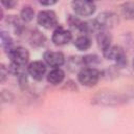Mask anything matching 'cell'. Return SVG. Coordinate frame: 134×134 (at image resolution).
Wrapping results in <instances>:
<instances>
[{
    "instance_id": "6da1fadb",
    "label": "cell",
    "mask_w": 134,
    "mask_h": 134,
    "mask_svg": "<svg viewBox=\"0 0 134 134\" xmlns=\"http://www.w3.org/2000/svg\"><path fill=\"white\" fill-rule=\"evenodd\" d=\"M100 75L102 73L98 69L94 67H84L77 72V81L85 87H94L98 83Z\"/></svg>"
},
{
    "instance_id": "7a4b0ae2",
    "label": "cell",
    "mask_w": 134,
    "mask_h": 134,
    "mask_svg": "<svg viewBox=\"0 0 134 134\" xmlns=\"http://www.w3.org/2000/svg\"><path fill=\"white\" fill-rule=\"evenodd\" d=\"M103 55L107 60L114 61L117 67L122 68V67L127 66V63H128L127 54L120 46H117V45L109 46L107 49L103 50Z\"/></svg>"
},
{
    "instance_id": "3957f363",
    "label": "cell",
    "mask_w": 134,
    "mask_h": 134,
    "mask_svg": "<svg viewBox=\"0 0 134 134\" xmlns=\"http://www.w3.org/2000/svg\"><path fill=\"white\" fill-rule=\"evenodd\" d=\"M6 55L10 60V63L17 66L25 67L29 60V52L25 47L22 46H13L5 51Z\"/></svg>"
},
{
    "instance_id": "277c9868",
    "label": "cell",
    "mask_w": 134,
    "mask_h": 134,
    "mask_svg": "<svg viewBox=\"0 0 134 134\" xmlns=\"http://www.w3.org/2000/svg\"><path fill=\"white\" fill-rule=\"evenodd\" d=\"M71 7L74 14L80 17H89L95 12V4L91 0H72Z\"/></svg>"
},
{
    "instance_id": "5b68a950",
    "label": "cell",
    "mask_w": 134,
    "mask_h": 134,
    "mask_svg": "<svg viewBox=\"0 0 134 134\" xmlns=\"http://www.w3.org/2000/svg\"><path fill=\"white\" fill-rule=\"evenodd\" d=\"M94 21L98 30H107L112 28L118 22V18L117 15L112 12H104L100 13L96 17V19H94Z\"/></svg>"
},
{
    "instance_id": "8992f818",
    "label": "cell",
    "mask_w": 134,
    "mask_h": 134,
    "mask_svg": "<svg viewBox=\"0 0 134 134\" xmlns=\"http://www.w3.org/2000/svg\"><path fill=\"white\" fill-rule=\"evenodd\" d=\"M37 22L40 26L46 29L58 27V18L53 10L45 9L41 10L37 16Z\"/></svg>"
},
{
    "instance_id": "52a82bcc",
    "label": "cell",
    "mask_w": 134,
    "mask_h": 134,
    "mask_svg": "<svg viewBox=\"0 0 134 134\" xmlns=\"http://www.w3.org/2000/svg\"><path fill=\"white\" fill-rule=\"evenodd\" d=\"M93 103L98 105H105V106H115L119 105L125 102V98L120 94H114L111 92H99L97 93L94 98Z\"/></svg>"
},
{
    "instance_id": "ba28073f",
    "label": "cell",
    "mask_w": 134,
    "mask_h": 134,
    "mask_svg": "<svg viewBox=\"0 0 134 134\" xmlns=\"http://www.w3.org/2000/svg\"><path fill=\"white\" fill-rule=\"evenodd\" d=\"M71 40H72L71 31L62 26L55 27V29L53 30V34L51 36V41L57 46L67 45L69 42H71Z\"/></svg>"
},
{
    "instance_id": "9c48e42d",
    "label": "cell",
    "mask_w": 134,
    "mask_h": 134,
    "mask_svg": "<svg viewBox=\"0 0 134 134\" xmlns=\"http://www.w3.org/2000/svg\"><path fill=\"white\" fill-rule=\"evenodd\" d=\"M44 62L46 65L52 67V68H58L61 67L65 64V55L61 51H53V50H47L43 54Z\"/></svg>"
},
{
    "instance_id": "30bf717a",
    "label": "cell",
    "mask_w": 134,
    "mask_h": 134,
    "mask_svg": "<svg viewBox=\"0 0 134 134\" xmlns=\"http://www.w3.org/2000/svg\"><path fill=\"white\" fill-rule=\"evenodd\" d=\"M27 73L35 81H42L46 74V63L42 61H34L29 63L27 66Z\"/></svg>"
},
{
    "instance_id": "8fae6325",
    "label": "cell",
    "mask_w": 134,
    "mask_h": 134,
    "mask_svg": "<svg viewBox=\"0 0 134 134\" xmlns=\"http://www.w3.org/2000/svg\"><path fill=\"white\" fill-rule=\"evenodd\" d=\"M65 79V72L60 68H53L52 70H50L47 75H46V80L49 84L53 85V86H57L59 84H61Z\"/></svg>"
},
{
    "instance_id": "7c38bea8",
    "label": "cell",
    "mask_w": 134,
    "mask_h": 134,
    "mask_svg": "<svg viewBox=\"0 0 134 134\" xmlns=\"http://www.w3.org/2000/svg\"><path fill=\"white\" fill-rule=\"evenodd\" d=\"M66 66H67V69L70 72H79L84 67H86L83 57H75V55H72V57L68 58Z\"/></svg>"
},
{
    "instance_id": "4fadbf2b",
    "label": "cell",
    "mask_w": 134,
    "mask_h": 134,
    "mask_svg": "<svg viewBox=\"0 0 134 134\" xmlns=\"http://www.w3.org/2000/svg\"><path fill=\"white\" fill-rule=\"evenodd\" d=\"M96 42H97V45L98 47L103 50L107 49L109 46H111V42H112V37L111 35L106 31V30H99L97 36H96Z\"/></svg>"
},
{
    "instance_id": "5bb4252c",
    "label": "cell",
    "mask_w": 134,
    "mask_h": 134,
    "mask_svg": "<svg viewBox=\"0 0 134 134\" xmlns=\"http://www.w3.org/2000/svg\"><path fill=\"white\" fill-rule=\"evenodd\" d=\"M73 44H74V46H75L79 50L84 51V50H87V49H89V48L91 47L92 41H91V39L89 38L88 35L82 34L81 36L76 37V39L74 40Z\"/></svg>"
},
{
    "instance_id": "9a60e30c",
    "label": "cell",
    "mask_w": 134,
    "mask_h": 134,
    "mask_svg": "<svg viewBox=\"0 0 134 134\" xmlns=\"http://www.w3.org/2000/svg\"><path fill=\"white\" fill-rule=\"evenodd\" d=\"M20 18L25 23H28V22L32 21L34 18H35V10H34V8L31 6H29V5L23 6L21 12H20Z\"/></svg>"
},
{
    "instance_id": "2e32d148",
    "label": "cell",
    "mask_w": 134,
    "mask_h": 134,
    "mask_svg": "<svg viewBox=\"0 0 134 134\" xmlns=\"http://www.w3.org/2000/svg\"><path fill=\"white\" fill-rule=\"evenodd\" d=\"M29 41H30V44L32 46H42L45 42V38L40 31L35 30V31L31 32Z\"/></svg>"
},
{
    "instance_id": "e0dca14e",
    "label": "cell",
    "mask_w": 134,
    "mask_h": 134,
    "mask_svg": "<svg viewBox=\"0 0 134 134\" xmlns=\"http://www.w3.org/2000/svg\"><path fill=\"white\" fill-rule=\"evenodd\" d=\"M0 37H1V46H2V48H3L5 51L8 50L9 48H12V47L14 46V45H13V39H12V37L9 36L8 32H6V31H1Z\"/></svg>"
},
{
    "instance_id": "ac0fdd59",
    "label": "cell",
    "mask_w": 134,
    "mask_h": 134,
    "mask_svg": "<svg viewBox=\"0 0 134 134\" xmlns=\"http://www.w3.org/2000/svg\"><path fill=\"white\" fill-rule=\"evenodd\" d=\"M121 14L127 19L134 18V3L127 2L121 6Z\"/></svg>"
},
{
    "instance_id": "d6986e66",
    "label": "cell",
    "mask_w": 134,
    "mask_h": 134,
    "mask_svg": "<svg viewBox=\"0 0 134 134\" xmlns=\"http://www.w3.org/2000/svg\"><path fill=\"white\" fill-rule=\"evenodd\" d=\"M84 59V63L86 67H94L96 65L99 64L100 60L96 54H87L85 57H83Z\"/></svg>"
},
{
    "instance_id": "ffe728a7",
    "label": "cell",
    "mask_w": 134,
    "mask_h": 134,
    "mask_svg": "<svg viewBox=\"0 0 134 134\" xmlns=\"http://www.w3.org/2000/svg\"><path fill=\"white\" fill-rule=\"evenodd\" d=\"M1 4L7 9H13L17 6L18 0H1Z\"/></svg>"
},
{
    "instance_id": "44dd1931",
    "label": "cell",
    "mask_w": 134,
    "mask_h": 134,
    "mask_svg": "<svg viewBox=\"0 0 134 134\" xmlns=\"http://www.w3.org/2000/svg\"><path fill=\"white\" fill-rule=\"evenodd\" d=\"M8 68H6L3 64H1V67H0V81L1 83H4L7 75H8Z\"/></svg>"
},
{
    "instance_id": "7402d4cb",
    "label": "cell",
    "mask_w": 134,
    "mask_h": 134,
    "mask_svg": "<svg viewBox=\"0 0 134 134\" xmlns=\"http://www.w3.org/2000/svg\"><path fill=\"white\" fill-rule=\"evenodd\" d=\"M59 0H39V3L43 6H52L54 5Z\"/></svg>"
},
{
    "instance_id": "603a6c76",
    "label": "cell",
    "mask_w": 134,
    "mask_h": 134,
    "mask_svg": "<svg viewBox=\"0 0 134 134\" xmlns=\"http://www.w3.org/2000/svg\"><path fill=\"white\" fill-rule=\"evenodd\" d=\"M132 67H133V69H134V59H133V62H132Z\"/></svg>"
},
{
    "instance_id": "cb8c5ba5",
    "label": "cell",
    "mask_w": 134,
    "mask_h": 134,
    "mask_svg": "<svg viewBox=\"0 0 134 134\" xmlns=\"http://www.w3.org/2000/svg\"><path fill=\"white\" fill-rule=\"evenodd\" d=\"M91 1H93V2H94V1H97V0H91Z\"/></svg>"
}]
</instances>
